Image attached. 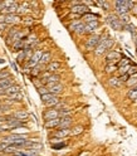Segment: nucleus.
<instances>
[{
  "label": "nucleus",
  "instance_id": "f257e3e1",
  "mask_svg": "<svg viewBox=\"0 0 137 156\" xmlns=\"http://www.w3.org/2000/svg\"><path fill=\"white\" fill-rule=\"evenodd\" d=\"M112 45H113V39L111 37H108V35L101 37V42H100V44H98V47L96 48L94 53H96L97 55H102V54H104Z\"/></svg>",
  "mask_w": 137,
  "mask_h": 156
},
{
  "label": "nucleus",
  "instance_id": "f03ea898",
  "mask_svg": "<svg viewBox=\"0 0 137 156\" xmlns=\"http://www.w3.org/2000/svg\"><path fill=\"white\" fill-rule=\"evenodd\" d=\"M28 140H26V135H20V134H10L9 136H6V137L3 139L4 144H11V145H14V144H23V142H26Z\"/></svg>",
  "mask_w": 137,
  "mask_h": 156
},
{
  "label": "nucleus",
  "instance_id": "7ed1b4c3",
  "mask_svg": "<svg viewBox=\"0 0 137 156\" xmlns=\"http://www.w3.org/2000/svg\"><path fill=\"white\" fill-rule=\"evenodd\" d=\"M107 23L111 25V28L115 29V30H122V28H123V24H122V21H121V19L115 14H109L108 15L107 17Z\"/></svg>",
  "mask_w": 137,
  "mask_h": 156
},
{
  "label": "nucleus",
  "instance_id": "20e7f679",
  "mask_svg": "<svg viewBox=\"0 0 137 156\" xmlns=\"http://www.w3.org/2000/svg\"><path fill=\"white\" fill-rule=\"evenodd\" d=\"M101 42V37L97 35V34H93V35H91L88 39L86 42V48L87 51H96V48L98 47V44H100Z\"/></svg>",
  "mask_w": 137,
  "mask_h": 156
},
{
  "label": "nucleus",
  "instance_id": "39448f33",
  "mask_svg": "<svg viewBox=\"0 0 137 156\" xmlns=\"http://www.w3.org/2000/svg\"><path fill=\"white\" fill-rule=\"evenodd\" d=\"M20 21V17L17 14H1L0 15V23H5V24H17Z\"/></svg>",
  "mask_w": 137,
  "mask_h": 156
},
{
  "label": "nucleus",
  "instance_id": "423d86ee",
  "mask_svg": "<svg viewBox=\"0 0 137 156\" xmlns=\"http://www.w3.org/2000/svg\"><path fill=\"white\" fill-rule=\"evenodd\" d=\"M43 53H44V52H42V51L34 52V54L32 55V58L28 60V64L25 66V69H28V68H34V67H37L38 64H39V62H40V58H42V55H43Z\"/></svg>",
  "mask_w": 137,
  "mask_h": 156
},
{
  "label": "nucleus",
  "instance_id": "0eeeda50",
  "mask_svg": "<svg viewBox=\"0 0 137 156\" xmlns=\"http://www.w3.org/2000/svg\"><path fill=\"white\" fill-rule=\"evenodd\" d=\"M69 29L72 30V32H74V33L83 34V33H86V24L84 23H82L81 20H74V21L71 23Z\"/></svg>",
  "mask_w": 137,
  "mask_h": 156
},
{
  "label": "nucleus",
  "instance_id": "6e6552de",
  "mask_svg": "<svg viewBox=\"0 0 137 156\" xmlns=\"http://www.w3.org/2000/svg\"><path fill=\"white\" fill-rule=\"evenodd\" d=\"M71 10H72V13H74V14H77V15H86V14H88L89 13V8L88 6H86L84 4H78V5H74V6H72L71 8Z\"/></svg>",
  "mask_w": 137,
  "mask_h": 156
},
{
  "label": "nucleus",
  "instance_id": "1a4fd4ad",
  "mask_svg": "<svg viewBox=\"0 0 137 156\" xmlns=\"http://www.w3.org/2000/svg\"><path fill=\"white\" fill-rule=\"evenodd\" d=\"M115 5H116V11H117V14H120V17L121 15L128 14V11H130V9H128V6H127V4H126L125 0L123 1H116Z\"/></svg>",
  "mask_w": 137,
  "mask_h": 156
},
{
  "label": "nucleus",
  "instance_id": "9d476101",
  "mask_svg": "<svg viewBox=\"0 0 137 156\" xmlns=\"http://www.w3.org/2000/svg\"><path fill=\"white\" fill-rule=\"evenodd\" d=\"M58 83H60V76L59 74H51L49 77L47 78V81H45L44 86L47 87V88H51V87L58 85Z\"/></svg>",
  "mask_w": 137,
  "mask_h": 156
},
{
  "label": "nucleus",
  "instance_id": "9b49d317",
  "mask_svg": "<svg viewBox=\"0 0 137 156\" xmlns=\"http://www.w3.org/2000/svg\"><path fill=\"white\" fill-rule=\"evenodd\" d=\"M121 59H122V57H121L120 53L116 52V51L108 52L107 57H106V60H107V63H112V64H116L117 62H120Z\"/></svg>",
  "mask_w": 137,
  "mask_h": 156
},
{
  "label": "nucleus",
  "instance_id": "f8f14e48",
  "mask_svg": "<svg viewBox=\"0 0 137 156\" xmlns=\"http://www.w3.org/2000/svg\"><path fill=\"white\" fill-rule=\"evenodd\" d=\"M44 120L45 121H51V120H55V119H60L59 117V111L55 108H51V110H47L44 112Z\"/></svg>",
  "mask_w": 137,
  "mask_h": 156
},
{
  "label": "nucleus",
  "instance_id": "ddd939ff",
  "mask_svg": "<svg viewBox=\"0 0 137 156\" xmlns=\"http://www.w3.org/2000/svg\"><path fill=\"white\" fill-rule=\"evenodd\" d=\"M24 149H29V150H35V151H39V150H43V145L40 142H37V141H30L28 140L25 144H24Z\"/></svg>",
  "mask_w": 137,
  "mask_h": 156
},
{
  "label": "nucleus",
  "instance_id": "4468645a",
  "mask_svg": "<svg viewBox=\"0 0 137 156\" xmlns=\"http://www.w3.org/2000/svg\"><path fill=\"white\" fill-rule=\"evenodd\" d=\"M11 86H14V78L13 77H8V78L0 79V89L1 91L8 89Z\"/></svg>",
  "mask_w": 137,
  "mask_h": 156
},
{
  "label": "nucleus",
  "instance_id": "2eb2a0df",
  "mask_svg": "<svg viewBox=\"0 0 137 156\" xmlns=\"http://www.w3.org/2000/svg\"><path fill=\"white\" fill-rule=\"evenodd\" d=\"M68 135H71V128H59V130H57L53 136H54V139H64L67 137Z\"/></svg>",
  "mask_w": 137,
  "mask_h": 156
},
{
  "label": "nucleus",
  "instance_id": "dca6fc26",
  "mask_svg": "<svg viewBox=\"0 0 137 156\" xmlns=\"http://www.w3.org/2000/svg\"><path fill=\"white\" fill-rule=\"evenodd\" d=\"M60 69V63L59 62H51L48 64L47 67H45V71L49 72V73H52V74H55V72L57 71H59Z\"/></svg>",
  "mask_w": 137,
  "mask_h": 156
},
{
  "label": "nucleus",
  "instance_id": "f3484780",
  "mask_svg": "<svg viewBox=\"0 0 137 156\" xmlns=\"http://www.w3.org/2000/svg\"><path fill=\"white\" fill-rule=\"evenodd\" d=\"M52 54L49 52H44L43 53V55H42V58H40V62H39V64L40 66H48L49 63L52 62Z\"/></svg>",
  "mask_w": 137,
  "mask_h": 156
},
{
  "label": "nucleus",
  "instance_id": "a211bd4d",
  "mask_svg": "<svg viewBox=\"0 0 137 156\" xmlns=\"http://www.w3.org/2000/svg\"><path fill=\"white\" fill-rule=\"evenodd\" d=\"M48 89H49V93L54 94V96H58L59 93H62V92H63L64 87H63L62 83H58V85L53 86V87H51V88H48Z\"/></svg>",
  "mask_w": 137,
  "mask_h": 156
},
{
  "label": "nucleus",
  "instance_id": "6ab92c4d",
  "mask_svg": "<svg viewBox=\"0 0 137 156\" xmlns=\"http://www.w3.org/2000/svg\"><path fill=\"white\" fill-rule=\"evenodd\" d=\"M20 89H21L20 86L14 85V86H11L8 89L4 91V94H5V96H11V94H14V93H19V92H20Z\"/></svg>",
  "mask_w": 137,
  "mask_h": 156
},
{
  "label": "nucleus",
  "instance_id": "aec40b11",
  "mask_svg": "<svg viewBox=\"0 0 137 156\" xmlns=\"http://www.w3.org/2000/svg\"><path fill=\"white\" fill-rule=\"evenodd\" d=\"M13 116H14L17 120H20V121H23V122H25L26 119L29 117V113L25 112V111H17V112L13 113Z\"/></svg>",
  "mask_w": 137,
  "mask_h": 156
},
{
  "label": "nucleus",
  "instance_id": "412c9836",
  "mask_svg": "<svg viewBox=\"0 0 137 156\" xmlns=\"http://www.w3.org/2000/svg\"><path fill=\"white\" fill-rule=\"evenodd\" d=\"M71 125H72V117H63V119H60L59 128H71Z\"/></svg>",
  "mask_w": 137,
  "mask_h": 156
},
{
  "label": "nucleus",
  "instance_id": "4be33fe9",
  "mask_svg": "<svg viewBox=\"0 0 137 156\" xmlns=\"http://www.w3.org/2000/svg\"><path fill=\"white\" fill-rule=\"evenodd\" d=\"M100 26V23L97 21H92V23H87L86 24V33H93L94 30H97V28Z\"/></svg>",
  "mask_w": 137,
  "mask_h": 156
},
{
  "label": "nucleus",
  "instance_id": "5701e85b",
  "mask_svg": "<svg viewBox=\"0 0 137 156\" xmlns=\"http://www.w3.org/2000/svg\"><path fill=\"white\" fill-rule=\"evenodd\" d=\"M98 19V15L97 14H93V13H88L86 15H83V20L86 23H92V21H97Z\"/></svg>",
  "mask_w": 137,
  "mask_h": 156
},
{
  "label": "nucleus",
  "instance_id": "b1692460",
  "mask_svg": "<svg viewBox=\"0 0 137 156\" xmlns=\"http://www.w3.org/2000/svg\"><path fill=\"white\" fill-rule=\"evenodd\" d=\"M59 123H60V119L51 120V121H45V127H47V128H54V127H59Z\"/></svg>",
  "mask_w": 137,
  "mask_h": 156
},
{
  "label": "nucleus",
  "instance_id": "393cba45",
  "mask_svg": "<svg viewBox=\"0 0 137 156\" xmlns=\"http://www.w3.org/2000/svg\"><path fill=\"white\" fill-rule=\"evenodd\" d=\"M108 83H109V86L116 87V88H118V87L122 86V82H121L120 78H117V77H111L108 79Z\"/></svg>",
  "mask_w": 137,
  "mask_h": 156
},
{
  "label": "nucleus",
  "instance_id": "a878e982",
  "mask_svg": "<svg viewBox=\"0 0 137 156\" xmlns=\"http://www.w3.org/2000/svg\"><path fill=\"white\" fill-rule=\"evenodd\" d=\"M116 71H118V66L117 64H112V63H107L106 66V73H115Z\"/></svg>",
  "mask_w": 137,
  "mask_h": 156
},
{
  "label": "nucleus",
  "instance_id": "bb28decb",
  "mask_svg": "<svg viewBox=\"0 0 137 156\" xmlns=\"http://www.w3.org/2000/svg\"><path fill=\"white\" fill-rule=\"evenodd\" d=\"M13 48H14V51H20V49L23 51V49L25 48V39L19 40V42H17V43H14Z\"/></svg>",
  "mask_w": 137,
  "mask_h": 156
},
{
  "label": "nucleus",
  "instance_id": "cd10ccee",
  "mask_svg": "<svg viewBox=\"0 0 137 156\" xmlns=\"http://www.w3.org/2000/svg\"><path fill=\"white\" fill-rule=\"evenodd\" d=\"M8 97H9L10 100H13V102H20V101H23V98H24V96H23L21 92L14 93V94H11V96H8Z\"/></svg>",
  "mask_w": 137,
  "mask_h": 156
},
{
  "label": "nucleus",
  "instance_id": "c85d7f7f",
  "mask_svg": "<svg viewBox=\"0 0 137 156\" xmlns=\"http://www.w3.org/2000/svg\"><path fill=\"white\" fill-rule=\"evenodd\" d=\"M83 131H84V127H83V126H75V127H73L71 130V135L77 136V135H81Z\"/></svg>",
  "mask_w": 137,
  "mask_h": 156
},
{
  "label": "nucleus",
  "instance_id": "c756f323",
  "mask_svg": "<svg viewBox=\"0 0 137 156\" xmlns=\"http://www.w3.org/2000/svg\"><path fill=\"white\" fill-rule=\"evenodd\" d=\"M57 96H54V94H52V93H47V94H43L42 96V101H43V103H48L49 101H52L53 98H55Z\"/></svg>",
  "mask_w": 137,
  "mask_h": 156
},
{
  "label": "nucleus",
  "instance_id": "7c9ffc66",
  "mask_svg": "<svg viewBox=\"0 0 137 156\" xmlns=\"http://www.w3.org/2000/svg\"><path fill=\"white\" fill-rule=\"evenodd\" d=\"M127 83V86H130V87H136L137 86V74H135V76H132V77H130V79L126 82Z\"/></svg>",
  "mask_w": 137,
  "mask_h": 156
},
{
  "label": "nucleus",
  "instance_id": "2f4dec72",
  "mask_svg": "<svg viewBox=\"0 0 137 156\" xmlns=\"http://www.w3.org/2000/svg\"><path fill=\"white\" fill-rule=\"evenodd\" d=\"M131 64V62H130V59L127 58V57H123L122 59L120 60L118 62V64H117V66H118V68H122V67H126V66H130Z\"/></svg>",
  "mask_w": 137,
  "mask_h": 156
},
{
  "label": "nucleus",
  "instance_id": "473e14b6",
  "mask_svg": "<svg viewBox=\"0 0 137 156\" xmlns=\"http://www.w3.org/2000/svg\"><path fill=\"white\" fill-rule=\"evenodd\" d=\"M42 67H43V66H40V64H38L37 67L32 68V76H33V77H38V76L40 74V72L43 71V69H42Z\"/></svg>",
  "mask_w": 137,
  "mask_h": 156
},
{
  "label": "nucleus",
  "instance_id": "72a5a7b5",
  "mask_svg": "<svg viewBox=\"0 0 137 156\" xmlns=\"http://www.w3.org/2000/svg\"><path fill=\"white\" fill-rule=\"evenodd\" d=\"M128 97L134 101H137V87H134L128 91Z\"/></svg>",
  "mask_w": 137,
  "mask_h": 156
},
{
  "label": "nucleus",
  "instance_id": "f704fd0d",
  "mask_svg": "<svg viewBox=\"0 0 137 156\" xmlns=\"http://www.w3.org/2000/svg\"><path fill=\"white\" fill-rule=\"evenodd\" d=\"M71 113H72V110L69 108L62 110V111H59V117L60 119H63V117H71Z\"/></svg>",
  "mask_w": 137,
  "mask_h": 156
},
{
  "label": "nucleus",
  "instance_id": "c9c22d12",
  "mask_svg": "<svg viewBox=\"0 0 137 156\" xmlns=\"http://www.w3.org/2000/svg\"><path fill=\"white\" fill-rule=\"evenodd\" d=\"M23 37H24V34H23L21 32H18L13 38H11V40H13V43H17V42H19V40H23Z\"/></svg>",
  "mask_w": 137,
  "mask_h": 156
},
{
  "label": "nucleus",
  "instance_id": "e433bc0d",
  "mask_svg": "<svg viewBox=\"0 0 137 156\" xmlns=\"http://www.w3.org/2000/svg\"><path fill=\"white\" fill-rule=\"evenodd\" d=\"M125 28H126V29L128 30V32H130V33L132 34V35H134V37L136 38V28H135L134 25H132V24H127V25H125Z\"/></svg>",
  "mask_w": 137,
  "mask_h": 156
},
{
  "label": "nucleus",
  "instance_id": "4c0bfd02",
  "mask_svg": "<svg viewBox=\"0 0 137 156\" xmlns=\"http://www.w3.org/2000/svg\"><path fill=\"white\" fill-rule=\"evenodd\" d=\"M120 19H121V21H122V24H125V25L130 24V17H128V14H126V15H121Z\"/></svg>",
  "mask_w": 137,
  "mask_h": 156
},
{
  "label": "nucleus",
  "instance_id": "58836bf2",
  "mask_svg": "<svg viewBox=\"0 0 137 156\" xmlns=\"http://www.w3.org/2000/svg\"><path fill=\"white\" fill-rule=\"evenodd\" d=\"M130 77H132V76H135L137 74V66H131L130 68V71H128V73H127Z\"/></svg>",
  "mask_w": 137,
  "mask_h": 156
},
{
  "label": "nucleus",
  "instance_id": "ea45409f",
  "mask_svg": "<svg viewBox=\"0 0 137 156\" xmlns=\"http://www.w3.org/2000/svg\"><path fill=\"white\" fill-rule=\"evenodd\" d=\"M38 92L40 93V96H43V94H47V93H49V89H48L45 86H42L40 88H38Z\"/></svg>",
  "mask_w": 137,
  "mask_h": 156
},
{
  "label": "nucleus",
  "instance_id": "a19ab883",
  "mask_svg": "<svg viewBox=\"0 0 137 156\" xmlns=\"http://www.w3.org/2000/svg\"><path fill=\"white\" fill-rule=\"evenodd\" d=\"M63 147H66V144H64V142L55 144V145L53 144V145H52V149H53V150H59V149H63Z\"/></svg>",
  "mask_w": 137,
  "mask_h": 156
},
{
  "label": "nucleus",
  "instance_id": "79ce46f5",
  "mask_svg": "<svg viewBox=\"0 0 137 156\" xmlns=\"http://www.w3.org/2000/svg\"><path fill=\"white\" fill-rule=\"evenodd\" d=\"M8 144H4V142H0V153H5L6 149H8Z\"/></svg>",
  "mask_w": 137,
  "mask_h": 156
},
{
  "label": "nucleus",
  "instance_id": "37998d69",
  "mask_svg": "<svg viewBox=\"0 0 137 156\" xmlns=\"http://www.w3.org/2000/svg\"><path fill=\"white\" fill-rule=\"evenodd\" d=\"M8 77H10L9 72H6V71L0 72V79H4V78H8Z\"/></svg>",
  "mask_w": 137,
  "mask_h": 156
},
{
  "label": "nucleus",
  "instance_id": "c03bdc74",
  "mask_svg": "<svg viewBox=\"0 0 137 156\" xmlns=\"http://www.w3.org/2000/svg\"><path fill=\"white\" fill-rule=\"evenodd\" d=\"M96 4H98V5H101V6H103L104 10L108 9V3H107V1H97Z\"/></svg>",
  "mask_w": 137,
  "mask_h": 156
},
{
  "label": "nucleus",
  "instance_id": "a18cd8bd",
  "mask_svg": "<svg viewBox=\"0 0 137 156\" xmlns=\"http://www.w3.org/2000/svg\"><path fill=\"white\" fill-rule=\"evenodd\" d=\"M128 79H130V76H128V74H123V76H121V77H120V81L121 82H127L128 81Z\"/></svg>",
  "mask_w": 137,
  "mask_h": 156
},
{
  "label": "nucleus",
  "instance_id": "49530a36",
  "mask_svg": "<svg viewBox=\"0 0 137 156\" xmlns=\"http://www.w3.org/2000/svg\"><path fill=\"white\" fill-rule=\"evenodd\" d=\"M126 4H127V6H128V9H132L134 8V5H135V1H126Z\"/></svg>",
  "mask_w": 137,
  "mask_h": 156
},
{
  "label": "nucleus",
  "instance_id": "de8ad7c7",
  "mask_svg": "<svg viewBox=\"0 0 137 156\" xmlns=\"http://www.w3.org/2000/svg\"><path fill=\"white\" fill-rule=\"evenodd\" d=\"M8 24H5V23H0V30H4V28H5Z\"/></svg>",
  "mask_w": 137,
  "mask_h": 156
},
{
  "label": "nucleus",
  "instance_id": "09e8293b",
  "mask_svg": "<svg viewBox=\"0 0 137 156\" xmlns=\"http://www.w3.org/2000/svg\"><path fill=\"white\" fill-rule=\"evenodd\" d=\"M0 11H4V5H3V1H0Z\"/></svg>",
  "mask_w": 137,
  "mask_h": 156
},
{
  "label": "nucleus",
  "instance_id": "8fccbe9b",
  "mask_svg": "<svg viewBox=\"0 0 137 156\" xmlns=\"http://www.w3.org/2000/svg\"><path fill=\"white\" fill-rule=\"evenodd\" d=\"M135 43H136V48H137V37L135 38Z\"/></svg>",
  "mask_w": 137,
  "mask_h": 156
},
{
  "label": "nucleus",
  "instance_id": "3c124183",
  "mask_svg": "<svg viewBox=\"0 0 137 156\" xmlns=\"http://www.w3.org/2000/svg\"><path fill=\"white\" fill-rule=\"evenodd\" d=\"M1 94H4V91H1V89H0V96H1Z\"/></svg>",
  "mask_w": 137,
  "mask_h": 156
},
{
  "label": "nucleus",
  "instance_id": "603ef678",
  "mask_svg": "<svg viewBox=\"0 0 137 156\" xmlns=\"http://www.w3.org/2000/svg\"><path fill=\"white\" fill-rule=\"evenodd\" d=\"M136 55H137V49H136Z\"/></svg>",
  "mask_w": 137,
  "mask_h": 156
},
{
  "label": "nucleus",
  "instance_id": "864d4df0",
  "mask_svg": "<svg viewBox=\"0 0 137 156\" xmlns=\"http://www.w3.org/2000/svg\"><path fill=\"white\" fill-rule=\"evenodd\" d=\"M0 106H1V105H0Z\"/></svg>",
  "mask_w": 137,
  "mask_h": 156
}]
</instances>
